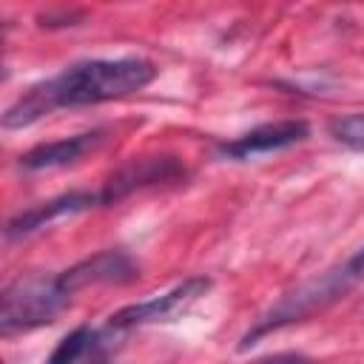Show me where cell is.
I'll list each match as a JSON object with an SVG mask.
<instances>
[{"mask_svg": "<svg viewBox=\"0 0 364 364\" xmlns=\"http://www.w3.org/2000/svg\"><path fill=\"white\" fill-rule=\"evenodd\" d=\"M100 205H102L100 191H68V193H60L48 202L31 205V208L20 210L17 216H11L9 225H6V236L20 239V236H28V233L51 225L54 219L74 216V213H82V210H91V208H100Z\"/></svg>", "mask_w": 364, "mask_h": 364, "instance_id": "cell-7", "label": "cell"}, {"mask_svg": "<svg viewBox=\"0 0 364 364\" xmlns=\"http://www.w3.org/2000/svg\"><path fill=\"white\" fill-rule=\"evenodd\" d=\"M330 136L336 142H341L350 151L364 154V111L358 114H344V117H333L327 125Z\"/></svg>", "mask_w": 364, "mask_h": 364, "instance_id": "cell-11", "label": "cell"}, {"mask_svg": "<svg viewBox=\"0 0 364 364\" xmlns=\"http://www.w3.org/2000/svg\"><path fill=\"white\" fill-rule=\"evenodd\" d=\"M85 14L82 11H46L37 17V23L43 28H65V26H77Z\"/></svg>", "mask_w": 364, "mask_h": 364, "instance_id": "cell-12", "label": "cell"}, {"mask_svg": "<svg viewBox=\"0 0 364 364\" xmlns=\"http://www.w3.org/2000/svg\"><path fill=\"white\" fill-rule=\"evenodd\" d=\"M71 290L57 276H17L0 296V330L3 336L26 333L54 321V316L71 301Z\"/></svg>", "mask_w": 364, "mask_h": 364, "instance_id": "cell-3", "label": "cell"}, {"mask_svg": "<svg viewBox=\"0 0 364 364\" xmlns=\"http://www.w3.org/2000/svg\"><path fill=\"white\" fill-rule=\"evenodd\" d=\"M94 364H105V361H94Z\"/></svg>", "mask_w": 364, "mask_h": 364, "instance_id": "cell-14", "label": "cell"}, {"mask_svg": "<svg viewBox=\"0 0 364 364\" xmlns=\"http://www.w3.org/2000/svg\"><path fill=\"white\" fill-rule=\"evenodd\" d=\"M156 65L145 57H117V60H80L34 82L23 91L3 114V128H28L37 119L77 105H97L108 100H122L128 94L142 91L154 82Z\"/></svg>", "mask_w": 364, "mask_h": 364, "instance_id": "cell-1", "label": "cell"}, {"mask_svg": "<svg viewBox=\"0 0 364 364\" xmlns=\"http://www.w3.org/2000/svg\"><path fill=\"white\" fill-rule=\"evenodd\" d=\"M100 142H102V131H85V134H71V136H60L51 142H40L28 148L26 154H20V168L26 171L63 168V165L77 162L88 151H94Z\"/></svg>", "mask_w": 364, "mask_h": 364, "instance_id": "cell-9", "label": "cell"}, {"mask_svg": "<svg viewBox=\"0 0 364 364\" xmlns=\"http://www.w3.org/2000/svg\"><path fill=\"white\" fill-rule=\"evenodd\" d=\"M364 276V247L355 250L353 256H347L344 262L316 273L313 279L296 284L293 290H287L284 296H279L247 330L245 336L239 338V350H247L253 347L256 341H262L264 336L287 327V324H296L318 310H324L327 304H333L336 299H341L358 279Z\"/></svg>", "mask_w": 364, "mask_h": 364, "instance_id": "cell-2", "label": "cell"}, {"mask_svg": "<svg viewBox=\"0 0 364 364\" xmlns=\"http://www.w3.org/2000/svg\"><path fill=\"white\" fill-rule=\"evenodd\" d=\"M182 173L185 168L176 156H139L122 165L119 171H114L100 188V196H102V205H114L139 188H148L156 182H173Z\"/></svg>", "mask_w": 364, "mask_h": 364, "instance_id": "cell-5", "label": "cell"}, {"mask_svg": "<svg viewBox=\"0 0 364 364\" xmlns=\"http://www.w3.org/2000/svg\"><path fill=\"white\" fill-rule=\"evenodd\" d=\"M94 336H97V333H94L91 327H85V324L74 327L71 333H65V336L57 341V347L51 350V355L46 358V364H77V361L91 350Z\"/></svg>", "mask_w": 364, "mask_h": 364, "instance_id": "cell-10", "label": "cell"}, {"mask_svg": "<svg viewBox=\"0 0 364 364\" xmlns=\"http://www.w3.org/2000/svg\"><path fill=\"white\" fill-rule=\"evenodd\" d=\"M208 290H210V279L208 276H191V279L179 282L176 287H171V290H165L159 296H151L145 301L119 307L117 313L108 316V330L111 333H128V330H136V327L173 321L188 307H193Z\"/></svg>", "mask_w": 364, "mask_h": 364, "instance_id": "cell-4", "label": "cell"}, {"mask_svg": "<svg viewBox=\"0 0 364 364\" xmlns=\"http://www.w3.org/2000/svg\"><path fill=\"white\" fill-rule=\"evenodd\" d=\"M307 134H310V125L304 119H276V122L256 125V128H250L247 134H242L230 142H222L219 154L228 156V159H250V156H259V154L290 148V145L307 139Z\"/></svg>", "mask_w": 364, "mask_h": 364, "instance_id": "cell-6", "label": "cell"}, {"mask_svg": "<svg viewBox=\"0 0 364 364\" xmlns=\"http://www.w3.org/2000/svg\"><path fill=\"white\" fill-rule=\"evenodd\" d=\"M250 364H313L304 353H293V350H287V353H270V355H262V358H256V361H250Z\"/></svg>", "mask_w": 364, "mask_h": 364, "instance_id": "cell-13", "label": "cell"}, {"mask_svg": "<svg viewBox=\"0 0 364 364\" xmlns=\"http://www.w3.org/2000/svg\"><path fill=\"white\" fill-rule=\"evenodd\" d=\"M134 276H136V262L119 247L100 250L60 273L63 284L71 293L85 290L91 284H122V282H131Z\"/></svg>", "mask_w": 364, "mask_h": 364, "instance_id": "cell-8", "label": "cell"}]
</instances>
